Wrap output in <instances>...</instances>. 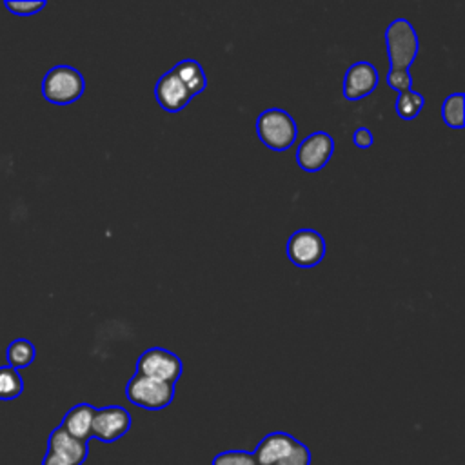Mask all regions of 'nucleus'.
<instances>
[{
  "label": "nucleus",
  "mask_w": 465,
  "mask_h": 465,
  "mask_svg": "<svg viewBox=\"0 0 465 465\" xmlns=\"http://www.w3.org/2000/svg\"><path fill=\"white\" fill-rule=\"evenodd\" d=\"M258 138L272 151L289 149L298 136V127L294 118L278 107L265 109L256 120Z\"/></svg>",
  "instance_id": "obj_1"
},
{
  "label": "nucleus",
  "mask_w": 465,
  "mask_h": 465,
  "mask_svg": "<svg viewBox=\"0 0 465 465\" xmlns=\"http://www.w3.org/2000/svg\"><path fill=\"white\" fill-rule=\"evenodd\" d=\"M85 89L84 76L71 65L51 67L42 80V94L47 102L56 105H67L76 102Z\"/></svg>",
  "instance_id": "obj_2"
},
{
  "label": "nucleus",
  "mask_w": 465,
  "mask_h": 465,
  "mask_svg": "<svg viewBox=\"0 0 465 465\" xmlns=\"http://www.w3.org/2000/svg\"><path fill=\"white\" fill-rule=\"evenodd\" d=\"M385 45L391 67L409 69L418 54L420 40L409 20L396 18L385 29Z\"/></svg>",
  "instance_id": "obj_3"
},
{
  "label": "nucleus",
  "mask_w": 465,
  "mask_h": 465,
  "mask_svg": "<svg viewBox=\"0 0 465 465\" xmlns=\"http://www.w3.org/2000/svg\"><path fill=\"white\" fill-rule=\"evenodd\" d=\"M125 396L136 407L147 411L165 409L174 398V385L134 374L125 385Z\"/></svg>",
  "instance_id": "obj_4"
},
{
  "label": "nucleus",
  "mask_w": 465,
  "mask_h": 465,
  "mask_svg": "<svg viewBox=\"0 0 465 465\" xmlns=\"http://www.w3.org/2000/svg\"><path fill=\"white\" fill-rule=\"evenodd\" d=\"M182 360L163 347H151L143 351L136 361V374L173 385L182 376Z\"/></svg>",
  "instance_id": "obj_5"
},
{
  "label": "nucleus",
  "mask_w": 465,
  "mask_h": 465,
  "mask_svg": "<svg viewBox=\"0 0 465 465\" xmlns=\"http://www.w3.org/2000/svg\"><path fill=\"white\" fill-rule=\"evenodd\" d=\"M287 256L296 267H314L325 256V240L314 229H298L287 240Z\"/></svg>",
  "instance_id": "obj_6"
},
{
  "label": "nucleus",
  "mask_w": 465,
  "mask_h": 465,
  "mask_svg": "<svg viewBox=\"0 0 465 465\" xmlns=\"http://www.w3.org/2000/svg\"><path fill=\"white\" fill-rule=\"evenodd\" d=\"M131 414L122 405H107L96 409L91 427V438L105 443L120 440L131 429Z\"/></svg>",
  "instance_id": "obj_7"
},
{
  "label": "nucleus",
  "mask_w": 465,
  "mask_h": 465,
  "mask_svg": "<svg viewBox=\"0 0 465 465\" xmlns=\"http://www.w3.org/2000/svg\"><path fill=\"white\" fill-rule=\"evenodd\" d=\"M334 151V140L323 131L305 136L296 149V162L303 171L316 173L327 165Z\"/></svg>",
  "instance_id": "obj_8"
},
{
  "label": "nucleus",
  "mask_w": 465,
  "mask_h": 465,
  "mask_svg": "<svg viewBox=\"0 0 465 465\" xmlns=\"http://www.w3.org/2000/svg\"><path fill=\"white\" fill-rule=\"evenodd\" d=\"M380 76L372 64L356 62L352 64L343 78V96L347 100H360L371 94L378 87Z\"/></svg>",
  "instance_id": "obj_9"
},
{
  "label": "nucleus",
  "mask_w": 465,
  "mask_h": 465,
  "mask_svg": "<svg viewBox=\"0 0 465 465\" xmlns=\"http://www.w3.org/2000/svg\"><path fill=\"white\" fill-rule=\"evenodd\" d=\"M154 96L162 109L169 113L182 111L189 100L193 98L191 93L185 89V85L178 80V76L173 71H167L154 85Z\"/></svg>",
  "instance_id": "obj_10"
},
{
  "label": "nucleus",
  "mask_w": 465,
  "mask_h": 465,
  "mask_svg": "<svg viewBox=\"0 0 465 465\" xmlns=\"http://www.w3.org/2000/svg\"><path fill=\"white\" fill-rule=\"evenodd\" d=\"M296 443L298 440L287 432H282V430L269 432L260 440L252 456L258 465H274L282 458H285L296 447Z\"/></svg>",
  "instance_id": "obj_11"
},
{
  "label": "nucleus",
  "mask_w": 465,
  "mask_h": 465,
  "mask_svg": "<svg viewBox=\"0 0 465 465\" xmlns=\"http://www.w3.org/2000/svg\"><path fill=\"white\" fill-rule=\"evenodd\" d=\"M47 450L64 458L71 465H82L87 460L89 445L87 441H80L67 434L62 427H56L47 440Z\"/></svg>",
  "instance_id": "obj_12"
},
{
  "label": "nucleus",
  "mask_w": 465,
  "mask_h": 465,
  "mask_svg": "<svg viewBox=\"0 0 465 465\" xmlns=\"http://www.w3.org/2000/svg\"><path fill=\"white\" fill-rule=\"evenodd\" d=\"M94 412H96V409L91 403H78L65 412L60 427L73 438H76L80 441H87L91 438Z\"/></svg>",
  "instance_id": "obj_13"
},
{
  "label": "nucleus",
  "mask_w": 465,
  "mask_h": 465,
  "mask_svg": "<svg viewBox=\"0 0 465 465\" xmlns=\"http://www.w3.org/2000/svg\"><path fill=\"white\" fill-rule=\"evenodd\" d=\"M171 71L185 85V89L191 93V96L202 93L205 89V85H207L205 73H203L202 65L196 60H191V58L189 60H182Z\"/></svg>",
  "instance_id": "obj_14"
},
{
  "label": "nucleus",
  "mask_w": 465,
  "mask_h": 465,
  "mask_svg": "<svg viewBox=\"0 0 465 465\" xmlns=\"http://www.w3.org/2000/svg\"><path fill=\"white\" fill-rule=\"evenodd\" d=\"M35 345L25 340V338H18V340H13L9 345H7V351H5V358H7V365L13 367V369H24L27 365L33 363L35 360Z\"/></svg>",
  "instance_id": "obj_15"
},
{
  "label": "nucleus",
  "mask_w": 465,
  "mask_h": 465,
  "mask_svg": "<svg viewBox=\"0 0 465 465\" xmlns=\"http://www.w3.org/2000/svg\"><path fill=\"white\" fill-rule=\"evenodd\" d=\"M24 391V380L20 372L9 365L0 367V400H15Z\"/></svg>",
  "instance_id": "obj_16"
},
{
  "label": "nucleus",
  "mask_w": 465,
  "mask_h": 465,
  "mask_svg": "<svg viewBox=\"0 0 465 465\" xmlns=\"http://www.w3.org/2000/svg\"><path fill=\"white\" fill-rule=\"evenodd\" d=\"M423 104H425V98L420 93L409 89V91L398 94L396 113L401 120H414L420 114V111L423 109Z\"/></svg>",
  "instance_id": "obj_17"
},
{
  "label": "nucleus",
  "mask_w": 465,
  "mask_h": 465,
  "mask_svg": "<svg viewBox=\"0 0 465 465\" xmlns=\"http://www.w3.org/2000/svg\"><path fill=\"white\" fill-rule=\"evenodd\" d=\"M463 102H465V96L461 93H454L443 100L441 116H443V122L452 129L463 127Z\"/></svg>",
  "instance_id": "obj_18"
},
{
  "label": "nucleus",
  "mask_w": 465,
  "mask_h": 465,
  "mask_svg": "<svg viewBox=\"0 0 465 465\" xmlns=\"http://www.w3.org/2000/svg\"><path fill=\"white\" fill-rule=\"evenodd\" d=\"M211 465H258L252 452L242 450V449H232V450H223L218 452L213 458Z\"/></svg>",
  "instance_id": "obj_19"
},
{
  "label": "nucleus",
  "mask_w": 465,
  "mask_h": 465,
  "mask_svg": "<svg viewBox=\"0 0 465 465\" xmlns=\"http://www.w3.org/2000/svg\"><path fill=\"white\" fill-rule=\"evenodd\" d=\"M4 5L13 13V15H18V16H31L38 11H42L45 7V2L44 0H5Z\"/></svg>",
  "instance_id": "obj_20"
},
{
  "label": "nucleus",
  "mask_w": 465,
  "mask_h": 465,
  "mask_svg": "<svg viewBox=\"0 0 465 465\" xmlns=\"http://www.w3.org/2000/svg\"><path fill=\"white\" fill-rule=\"evenodd\" d=\"M311 460H312V456H311L309 447L305 443L298 441L296 447L274 465H311Z\"/></svg>",
  "instance_id": "obj_21"
},
{
  "label": "nucleus",
  "mask_w": 465,
  "mask_h": 465,
  "mask_svg": "<svg viewBox=\"0 0 465 465\" xmlns=\"http://www.w3.org/2000/svg\"><path fill=\"white\" fill-rule=\"evenodd\" d=\"M387 84H389V87L396 89L398 93L409 91L412 87V78H411L409 69H392V67H389Z\"/></svg>",
  "instance_id": "obj_22"
},
{
  "label": "nucleus",
  "mask_w": 465,
  "mask_h": 465,
  "mask_svg": "<svg viewBox=\"0 0 465 465\" xmlns=\"http://www.w3.org/2000/svg\"><path fill=\"white\" fill-rule=\"evenodd\" d=\"M352 142L358 149H369L372 145V133L367 127H358L352 134Z\"/></svg>",
  "instance_id": "obj_23"
},
{
  "label": "nucleus",
  "mask_w": 465,
  "mask_h": 465,
  "mask_svg": "<svg viewBox=\"0 0 465 465\" xmlns=\"http://www.w3.org/2000/svg\"><path fill=\"white\" fill-rule=\"evenodd\" d=\"M42 465H71L69 461H65L64 458H60V456H56V454H53V452H45V456H44V460H42Z\"/></svg>",
  "instance_id": "obj_24"
}]
</instances>
